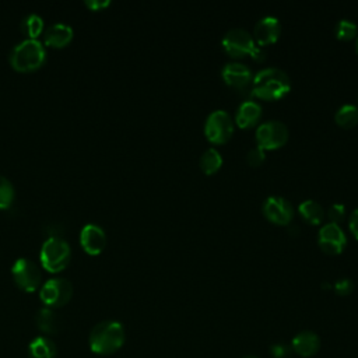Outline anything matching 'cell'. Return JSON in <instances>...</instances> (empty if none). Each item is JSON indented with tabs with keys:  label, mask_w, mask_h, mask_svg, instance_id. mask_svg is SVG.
Here are the masks:
<instances>
[{
	"label": "cell",
	"mask_w": 358,
	"mask_h": 358,
	"mask_svg": "<svg viewBox=\"0 0 358 358\" xmlns=\"http://www.w3.org/2000/svg\"><path fill=\"white\" fill-rule=\"evenodd\" d=\"M80 243L90 255H98L106 245V234L103 228L96 224H85L80 232Z\"/></svg>",
	"instance_id": "5bb4252c"
},
{
	"label": "cell",
	"mask_w": 358,
	"mask_h": 358,
	"mask_svg": "<svg viewBox=\"0 0 358 358\" xmlns=\"http://www.w3.org/2000/svg\"><path fill=\"white\" fill-rule=\"evenodd\" d=\"M291 90L289 76L278 67H266L257 71L252 80V92L264 101H277Z\"/></svg>",
	"instance_id": "6da1fadb"
},
{
	"label": "cell",
	"mask_w": 358,
	"mask_h": 358,
	"mask_svg": "<svg viewBox=\"0 0 358 358\" xmlns=\"http://www.w3.org/2000/svg\"><path fill=\"white\" fill-rule=\"evenodd\" d=\"M73 39V28L63 22L49 25L43 32V42L52 48H63Z\"/></svg>",
	"instance_id": "e0dca14e"
},
{
	"label": "cell",
	"mask_w": 358,
	"mask_h": 358,
	"mask_svg": "<svg viewBox=\"0 0 358 358\" xmlns=\"http://www.w3.org/2000/svg\"><path fill=\"white\" fill-rule=\"evenodd\" d=\"M221 46L234 59L252 56L257 48L252 34L243 28H231L221 39Z\"/></svg>",
	"instance_id": "8992f818"
},
{
	"label": "cell",
	"mask_w": 358,
	"mask_h": 358,
	"mask_svg": "<svg viewBox=\"0 0 358 358\" xmlns=\"http://www.w3.org/2000/svg\"><path fill=\"white\" fill-rule=\"evenodd\" d=\"M333 288H334V291L338 294V295H348V294H351L352 292V289H354V282H352V280L351 278H348V277H341V278H338L334 284H333Z\"/></svg>",
	"instance_id": "83f0119b"
},
{
	"label": "cell",
	"mask_w": 358,
	"mask_h": 358,
	"mask_svg": "<svg viewBox=\"0 0 358 358\" xmlns=\"http://www.w3.org/2000/svg\"><path fill=\"white\" fill-rule=\"evenodd\" d=\"M14 282L25 292H34L41 285L42 273L38 264L27 257H18L11 267Z\"/></svg>",
	"instance_id": "9c48e42d"
},
{
	"label": "cell",
	"mask_w": 358,
	"mask_h": 358,
	"mask_svg": "<svg viewBox=\"0 0 358 358\" xmlns=\"http://www.w3.org/2000/svg\"><path fill=\"white\" fill-rule=\"evenodd\" d=\"M288 127L285 123L277 119L266 120L256 129V143L262 150H277L281 148L288 140Z\"/></svg>",
	"instance_id": "52a82bcc"
},
{
	"label": "cell",
	"mask_w": 358,
	"mask_h": 358,
	"mask_svg": "<svg viewBox=\"0 0 358 358\" xmlns=\"http://www.w3.org/2000/svg\"><path fill=\"white\" fill-rule=\"evenodd\" d=\"M71 256L70 245L67 241L57 235L49 236L41 248V264L43 268H46L50 273H57L63 270Z\"/></svg>",
	"instance_id": "277c9868"
},
{
	"label": "cell",
	"mask_w": 358,
	"mask_h": 358,
	"mask_svg": "<svg viewBox=\"0 0 358 358\" xmlns=\"http://www.w3.org/2000/svg\"><path fill=\"white\" fill-rule=\"evenodd\" d=\"M241 358H257V357H253V355H245V357H241Z\"/></svg>",
	"instance_id": "1f68e13d"
},
{
	"label": "cell",
	"mask_w": 358,
	"mask_h": 358,
	"mask_svg": "<svg viewBox=\"0 0 358 358\" xmlns=\"http://www.w3.org/2000/svg\"><path fill=\"white\" fill-rule=\"evenodd\" d=\"M221 77L227 85L235 90L246 88L249 84H252L253 80L250 69L241 62H229L224 64L221 70Z\"/></svg>",
	"instance_id": "4fadbf2b"
},
{
	"label": "cell",
	"mask_w": 358,
	"mask_h": 358,
	"mask_svg": "<svg viewBox=\"0 0 358 358\" xmlns=\"http://www.w3.org/2000/svg\"><path fill=\"white\" fill-rule=\"evenodd\" d=\"M14 200V186L3 175H0V208H8Z\"/></svg>",
	"instance_id": "d4e9b609"
},
{
	"label": "cell",
	"mask_w": 358,
	"mask_h": 358,
	"mask_svg": "<svg viewBox=\"0 0 358 358\" xmlns=\"http://www.w3.org/2000/svg\"><path fill=\"white\" fill-rule=\"evenodd\" d=\"M281 34V24L277 17L266 15L260 18L253 28V39L257 46H266L277 42Z\"/></svg>",
	"instance_id": "7c38bea8"
},
{
	"label": "cell",
	"mask_w": 358,
	"mask_h": 358,
	"mask_svg": "<svg viewBox=\"0 0 358 358\" xmlns=\"http://www.w3.org/2000/svg\"><path fill=\"white\" fill-rule=\"evenodd\" d=\"M36 327L45 336H53L60 330V319L52 308H41L35 315Z\"/></svg>",
	"instance_id": "ac0fdd59"
},
{
	"label": "cell",
	"mask_w": 358,
	"mask_h": 358,
	"mask_svg": "<svg viewBox=\"0 0 358 358\" xmlns=\"http://www.w3.org/2000/svg\"><path fill=\"white\" fill-rule=\"evenodd\" d=\"M298 213L299 215L309 224L312 225H319L323 222L324 220V215H326V211L323 210V207L312 200V199H308V200H303L299 206H298Z\"/></svg>",
	"instance_id": "ffe728a7"
},
{
	"label": "cell",
	"mask_w": 358,
	"mask_h": 358,
	"mask_svg": "<svg viewBox=\"0 0 358 358\" xmlns=\"http://www.w3.org/2000/svg\"><path fill=\"white\" fill-rule=\"evenodd\" d=\"M57 348L56 344L46 336H39L34 338L28 345L29 358H56Z\"/></svg>",
	"instance_id": "d6986e66"
},
{
	"label": "cell",
	"mask_w": 358,
	"mask_h": 358,
	"mask_svg": "<svg viewBox=\"0 0 358 358\" xmlns=\"http://www.w3.org/2000/svg\"><path fill=\"white\" fill-rule=\"evenodd\" d=\"M348 228L351 231V234L358 239V207L352 210V213L350 214L348 218Z\"/></svg>",
	"instance_id": "f546056e"
},
{
	"label": "cell",
	"mask_w": 358,
	"mask_h": 358,
	"mask_svg": "<svg viewBox=\"0 0 358 358\" xmlns=\"http://www.w3.org/2000/svg\"><path fill=\"white\" fill-rule=\"evenodd\" d=\"M234 120L224 109L213 110L204 122V136L213 144L227 143L234 133Z\"/></svg>",
	"instance_id": "5b68a950"
},
{
	"label": "cell",
	"mask_w": 358,
	"mask_h": 358,
	"mask_svg": "<svg viewBox=\"0 0 358 358\" xmlns=\"http://www.w3.org/2000/svg\"><path fill=\"white\" fill-rule=\"evenodd\" d=\"M21 29L28 36V39H36L43 31L42 17L35 13L27 14L21 21Z\"/></svg>",
	"instance_id": "603a6c76"
},
{
	"label": "cell",
	"mask_w": 358,
	"mask_h": 358,
	"mask_svg": "<svg viewBox=\"0 0 358 358\" xmlns=\"http://www.w3.org/2000/svg\"><path fill=\"white\" fill-rule=\"evenodd\" d=\"M126 334L122 323L116 320H103L96 323L88 337L90 348L98 355H110L124 343Z\"/></svg>",
	"instance_id": "7a4b0ae2"
},
{
	"label": "cell",
	"mask_w": 358,
	"mask_h": 358,
	"mask_svg": "<svg viewBox=\"0 0 358 358\" xmlns=\"http://www.w3.org/2000/svg\"><path fill=\"white\" fill-rule=\"evenodd\" d=\"M319 248L327 255H338L347 246V236L343 228L337 224H323L317 234Z\"/></svg>",
	"instance_id": "8fae6325"
},
{
	"label": "cell",
	"mask_w": 358,
	"mask_h": 358,
	"mask_svg": "<svg viewBox=\"0 0 358 358\" xmlns=\"http://www.w3.org/2000/svg\"><path fill=\"white\" fill-rule=\"evenodd\" d=\"M262 113H263V110H262V106L259 102L246 99L236 109L235 123L241 129H250L260 122Z\"/></svg>",
	"instance_id": "9a60e30c"
},
{
	"label": "cell",
	"mask_w": 358,
	"mask_h": 358,
	"mask_svg": "<svg viewBox=\"0 0 358 358\" xmlns=\"http://www.w3.org/2000/svg\"><path fill=\"white\" fill-rule=\"evenodd\" d=\"M334 120L344 129H351L358 124V106L352 103L341 105L334 115Z\"/></svg>",
	"instance_id": "7402d4cb"
},
{
	"label": "cell",
	"mask_w": 358,
	"mask_h": 358,
	"mask_svg": "<svg viewBox=\"0 0 358 358\" xmlns=\"http://www.w3.org/2000/svg\"><path fill=\"white\" fill-rule=\"evenodd\" d=\"M355 50H357V53H358V36H357V42H355Z\"/></svg>",
	"instance_id": "d6a6232c"
},
{
	"label": "cell",
	"mask_w": 358,
	"mask_h": 358,
	"mask_svg": "<svg viewBox=\"0 0 358 358\" xmlns=\"http://www.w3.org/2000/svg\"><path fill=\"white\" fill-rule=\"evenodd\" d=\"M199 165L206 175H213L222 166V155L217 148L210 147L200 155Z\"/></svg>",
	"instance_id": "44dd1931"
},
{
	"label": "cell",
	"mask_w": 358,
	"mask_h": 358,
	"mask_svg": "<svg viewBox=\"0 0 358 358\" xmlns=\"http://www.w3.org/2000/svg\"><path fill=\"white\" fill-rule=\"evenodd\" d=\"M327 217H329V222H333V224H340L344 218H345V214H347V210H345V206L341 204V203H334L329 207L327 210Z\"/></svg>",
	"instance_id": "484cf974"
},
{
	"label": "cell",
	"mask_w": 358,
	"mask_h": 358,
	"mask_svg": "<svg viewBox=\"0 0 358 358\" xmlns=\"http://www.w3.org/2000/svg\"><path fill=\"white\" fill-rule=\"evenodd\" d=\"M336 36L340 41H351L358 36V27L352 20L341 18L336 24Z\"/></svg>",
	"instance_id": "cb8c5ba5"
},
{
	"label": "cell",
	"mask_w": 358,
	"mask_h": 358,
	"mask_svg": "<svg viewBox=\"0 0 358 358\" xmlns=\"http://www.w3.org/2000/svg\"><path fill=\"white\" fill-rule=\"evenodd\" d=\"M84 4L91 8V10H101V8H105L110 4L109 0H85Z\"/></svg>",
	"instance_id": "4dcf8cb0"
},
{
	"label": "cell",
	"mask_w": 358,
	"mask_h": 358,
	"mask_svg": "<svg viewBox=\"0 0 358 358\" xmlns=\"http://www.w3.org/2000/svg\"><path fill=\"white\" fill-rule=\"evenodd\" d=\"M71 295H73L71 282L62 277L49 278L42 284L39 291L41 301L48 308H60L66 305L71 299Z\"/></svg>",
	"instance_id": "ba28073f"
},
{
	"label": "cell",
	"mask_w": 358,
	"mask_h": 358,
	"mask_svg": "<svg viewBox=\"0 0 358 358\" xmlns=\"http://www.w3.org/2000/svg\"><path fill=\"white\" fill-rule=\"evenodd\" d=\"M264 158H266V155H264V150H262L260 147H253V148H250L249 151H248V154H246V161H248V164L250 165V166H259V165H262L263 164V161H264Z\"/></svg>",
	"instance_id": "4316f807"
},
{
	"label": "cell",
	"mask_w": 358,
	"mask_h": 358,
	"mask_svg": "<svg viewBox=\"0 0 358 358\" xmlns=\"http://www.w3.org/2000/svg\"><path fill=\"white\" fill-rule=\"evenodd\" d=\"M291 348L294 352L303 358L313 357L320 348V338L315 331L303 330L292 338Z\"/></svg>",
	"instance_id": "2e32d148"
},
{
	"label": "cell",
	"mask_w": 358,
	"mask_h": 358,
	"mask_svg": "<svg viewBox=\"0 0 358 358\" xmlns=\"http://www.w3.org/2000/svg\"><path fill=\"white\" fill-rule=\"evenodd\" d=\"M291 350L292 348L284 343H275L270 347L271 357H274V358H287L289 355Z\"/></svg>",
	"instance_id": "f1b7e54d"
},
{
	"label": "cell",
	"mask_w": 358,
	"mask_h": 358,
	"mask_svg": "<svg viewBox=\"0 0 358 358\" xmlns=\"http://www.w3.org/2000/svg\"><path fill=\"white\" fill-rule=\"evenodd\" d=\"M46 50L38 39H24L17 43L10 53V63L18 71H32L42 66Z\"/></svg>",
	"instance_id": "3957f363"
},
{
	"label": "cell",
	"mask_w": 358,
	"mask_h": 358,
	"mask_svg": "<svg viewBox=\"0 0 358 358\" xmlns=\"http://www.w3.org/2000/svg\"><path fill=\"white\" fill-rule=\"evenodd\" d=\"M294 206L282 196H268L263 203L264 217L275 225H288L294 218Z\"/></svg>",
	"instance_id": "30bf717a"
}]
</instances>
